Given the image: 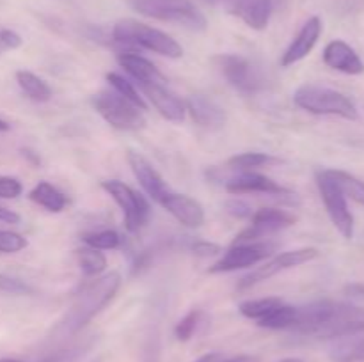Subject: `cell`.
Here are the masks:
<instances>
[{
    "instance_id": "cell-42",
    "label": "cell",
    "mask_w": 364,
    "mask_h": 362,
    "mask_svg": "<svg viewBox=\"0 0 364 362\" xmlns=\"http://www.w3.org/2000/svg\"><path fill=\"white\" fill-rule=\"evenodd\" d=\"M23 155L27 156V158L31 160V162L34 163V165H38V163H39V158H38V156H36L34 153H31V151H28V149H23Z\"/></svg>"
},
{
    "instance_id": "cell-27",
    "label": "cell",
    "mask_w": 364,
    "mask_h": 362,
    "mask_svg": "<svg viewBox=\"0 0 364 362\" xmlns=\"http://www.w3.org/2000/svg\"><path fill=\"white\" fill-rule=\"evenodd\" d=\"M77 258L82 273L85 277H98L107 268V258L98 248H80V251H77Z\"/></svg>"
},
{
    "instance_id": "cell-6",
    "label": "cell",
    "mask_w": 364,
    "mask_h": 362,
    "mask_svg": "<svg viewBox=\"0 0 364 362\" xmlns=\"http://www.w3.org/2000/svg\"><path fill=\"white\" fill-rule=\"evenodd\" d=\"M212 60L220 75L228 80V84L233 85L237 91L244 92V94L258 92L265 85L262 71L245 57L237 55V53H220Z\"/></svg>"
},
{
    "instance_id": "cell-7",
    "label": "cell",
    "mask_w": 364,
    "mask_h": 362,
    "mask_svg": "<svg viewBox=\"0 0 364 362\" xmlns=\"http://www.w3.org/2000/svg\"><path fill=\"white\" fill-rule=\"evenodd\" d=\"M316 185H318L320 197L326 204V209L329 213L331 220H333L334 227L340 231L341 236L350 240L354 236V215L348 209L347 197L338 188V185L331 180L326 169L316 172Z\"/></svg>"
},
{
    "instance_id": "cell-34",
    "label": "cell",
    "mask_w": 364,
    "mask_h": 362,
    "mask_svg": "<svg viewBox=\"0 0 364 362\" xmlns=\"http://www.w3.org/2000/svg\"><path fill=\"white\" fill-rule=\"evenodd\" d=\"M21 192L23 187L16 177L0 176V199H16Z\"/></svg>"
},
{
    "instance_id": "cell-1",
    "label": "cell",
    "mask_w": 364,
    "mask_h": 362,
    "mask_svg": "<svg viewBox=\"0 0 364 362\" xmlns=\"http://www.w3.org/2000/svg\"><path fill=\"white\" fill-rule=\"evenodd\" d=\"M119 286L121 275L117 272L105 273V275L92 280L91 284H87L75 298L73 305L57 327V332H60L63 336H71V334H77L78 330L84 329L116 297Z\"/></svg>"
},
{
    "instance_id": "cell-3",
    "label": "cell",
    "mask_w": 364,
    "mask_h": 362,
    "mask_svg": "<svg viewBox=\"0 0 364 362\" xmlns=\"http://www.w3.org/2000/svg\"><path fill=\"white\" fill-rule=\"evenodd\" d=\"M294 103L299 109L316 116H338L355 121L359 117L354 102L336 89L316 84L301 85L294 92Z\"/></svg>"
},
{
    "instance_id": "cell-28",
    "label": "cell",
    "mask_w": 364,
    "mask_h": 362,
    "mask_svg": "<svg viewBox=\"0 0 364 362\" xmlns=\"http://www.w3.org/2000/svg\"><path fill=\"white\" fill-rule=\"evenodd\" d=\"M283 304L279 297H267V298H258V300H245L238 305V311L249 319H256L259 322L262 318H265L270 311H274L276 307Z\"/></svg>"
},
{
    "instance_id": "cell-15",
    "label": "cell",
    "mask_w": 364,
    "mask_h": 362,
    "mask_svg": "<svg viewBox=\"0 0 364 362\" xmlns=\"http://www.w3.org/2000/svg\"><path fill=\"white\" fill-rule=\"evenodd\" d=\"M226 190L230 194H267V195H291L288 188L281 187L277 181L263 176V174L245 170L238 176L226 181Z\"/></svg>"
},
{
    "instance_id": "cell-22",
    "label": "cell",
    "mask_w": 364,
    "mask_h": 362,
    "mask_svg": "<svg viewBox=\"0 0 364 362\" xmlns=\"http://www.w3.org/2000/svg\"><path fill=\"white\" fill-rule=\"evenodd\" d=\"M28 199L36 204L43 206L46 212L50 213H60L68 204L66 195L60 190H57L53 185H50L48 181H39L34 188L28 194Z\"/></svg>"
},
{
    "instance_id": "cell-2",
    "label": "cell",
    "mask_w": 364,
    "mask_h": 362,
    "mask_svg": "<svg viewBox=\"0 0 364 362\" xmlns=\"http://www.w3.org/2000/svg\"><path fill=\"white\" fill-rule=\"evenodd\" d=\"M112 39L117 45L130 46V48H144L169 59H180L183 48L180 43L160 28L149 27L142 21L124 18L112 27Z\"/></svg>"
},
{
    "instance_id": "cell-16",
    "label": "cell",
    "mask_w": 364,
    "mask_h": 362,
    "mask_svg": "<svg viewBox=\"0 0 364 362\" xmlns=\"http://www.w3.org/2000/svg\"><path fill=\"white\" fill-rule=\"evenodd\" d=\"M127 158L128 163H130L135 180H137L139 185L144 188L146 194H148L153 201H162L164 195L169 192V187L166 185L164 177L156 172L155 167L137 151H128Z\"/></svg>"
},
{
    "instance_id": "cell-33",
    "label": "cell",
    "mask_w": 364,
    "mask_h": 362,
    "mask_svg": "<svg viewBox=\"0 0 364 362\" xmlns=\"http://www.w3.org/2000/svg\"><path fill=\"white\" fill-rule=\"evenodd\" d=\"M0 291H4V293H9V295L32 293L31 286H27L23 280L14 279V277H9V275H4V273H0Z\"/></svg>"
},
{
    "instance_id": "cell-21",
    "label": "cell",
    "mask_w": 364,
    "mask_h": 362,
    "mask_svg": "<svg viewBox=\"0 0 364 362\" xmlns=\"http://www.w3.org/2000/svg\"><path fill=\"white\" fill-rule=\"evenodd\" d=\"M117 62L121 67H124L128 75L135 80V84L141 82H166L164 75L160 73L159 67L148 60L146 57L139 55L134 52H123L117 55Z\"/></svg>"
},
{
    "instance_id": "cell-9",
    "label": "cell",
    "mask_w": 364,
    "mask_h": 362,
    "mask_svg": "<svg viewBox=\"0 0 364 362\" xmlns=\"http://www.w3.org/2000/svg\"><path fill=\"white\" fill-rule=\"evenodd\" d=\"M251 219V227H247V229L242 231L240 234H237L233 245L255 243V241L263 240V238L269 236V234L277 233V231L281 229H287V227L294 226V224L297 222V216L284 212V209L277 208L258 209V212L252 213Z\"/></svg>"
},
{
    "instance_id": "cell-38",
    "label": "cell",
    "mask_w": 364,
    "mask_h": 362,
    "mask_svg": "<svg viewBox=\"0 0 364 362\" xmlns=\"http://www.w3.org/2000/svg\"><path fill=\"white\" fill-rule=\"evenodd\" d=\"M0 222L4 224H20V215L9 208L0 206Z\"/></svg>"
},
{
    "instance_id": "cell-12",
    "label": "cell",
    "mask_w": 364,
    "mask_h": 362,
    "mask_svg": "<svg viewBox=\"0 0 364 362\" xmlns=\"http://www.w3.org/2000/svg\"><path fill=\"white\" fill-rule=\"evenodd\" d=\"M142 91V94L149 99L153 106L159 110L162 117H166L171 123H181L185 119V103L174 94L173 91L166 87L164 82H141L135 84Z\"/></svg>"
},
{
    "instance_id": "cell-10",
    "label": "cell",
    "mask_w": 364,
    "mask_h": 362,
    "mask_svg": "<svg viewBox=\"0 0 364 362\" xmlns=\"http://www.w3.org/2000/svg\"><path fill=\"white\" fill-rule=\"evenodd\" d=\"M316 256H318V251H316L315 247L295 248V251L283 252V254L276 256V258L270 259V261L265 263L263 266L256 268L255 272H251L249 275H245L244 279L238 283V290H247V287H252L255 284L270 279V277L276 275V273L284 272V270L295 268V266H301V265H304V263L313 261Z\"/></svg>"
},
{
    "instance_id": "cell-17",
    "label": "cell",
    "mask_w": 364,
    "mask_h": 362,
    "mask_svg": "<svg viewBox=\"0 0 364 362\" xmlns=\"http://www.w3.org/2000/svg\"><path fill=\"white\" fill-rule=\"evenodd\" d=\"M323 62L331 70H336L345 75L364 73V62L359 53L348 43L341 39H334L323 50Z\"/></svg>"
},
{
    "instance_id": "cell-43",
    "label": "cell",
    "mask_w": 364,
    "mask_h": 362,
    "mask_svg": "<svg viewBox=\"0 0 364 362\" xmlns=\"http://www.w3.org/2000/svg\"><path fill=\"white\" fill-rule=\"evenodd\" d=\"M9 128H11V126L6 123V121L0 119V131H7V130H9Z\"/></svg>"
},
{
    "instance_id": "cell-8",
    "label": "cell",
    "mask_w": 364,
    "mask_h": 362,
    "mask_svg": "<svg viewBox=\"0 0 364 362\" xmlns=\"http://www.w3.org/2000/svg\"><path fill=\"white\" fill-rule=\"evenodd\" d=\"M102 188L117 202L124 213V226L130 233H137L149 216V204L141 194L132 187L124 185L119 180H107L102 183Z\"/></svg>"
},
{
    "instance_id": "cell-26",
    "label": "cell",
    "mask_w": 364,
    "mask_h": 362,
    "mask_svg": "<svg viewBox=\"0 0 364 362\" xmlns=\"http://www.w3.org/2000/svg\"><path fill=\"white\" fill-rule=\"evenodd\" d=\"M105 78H107V82L110 84V87H112L117 94H121L123 98H127L128 102L134 103V105L137 106V109H141L142 112H144V110H148V105H146L144 98L139 94L137 87H135V85L132 84L128 78H124L123 75L116 73V71H110V73H107Z\"/></svg>"
},
{
    "instance_id": "cell-45",
    "label": "cell",
    "mask_w": 364,
    "mask_h": 362,
    "mask_svg": "<svg viewBox=\"0 0 364 362\" xmlns=\"http://www.w3.org/2000/svg\"><path fill=\"white\" fill-rule=\"evenodd\" d=\"M0 362H21L18 358H0Z\"/></svg>"
},
{
    "instance_id": "cell-23",
    "label": "cell",
    "mask_w": 364,
    "mask_h": 362,
    "mask_svg": "<svg viewBox=\"0 0 364 362\" xmlns=\"http://www.w3.org/2000/svg\"><path fill=\"white\" fill-rule=\"evenodd\" d=\"M16 82L20 85L21 91L27 94V98H31L32 102L45 103L52 98V89L46 84L43 78H39L38 75H34L32 71L20 70L16 71Z\"/></svg>"
},
{
    "instance_id": "cell-11",
    "label": "cell",
    "mask_w": 364,
    "mask_h": 362,
    "mask_svg": "<svg viewBox=\"0 0 364 362\" xmlns=\"http://www.w3.org/2000/svg\"><path fill=\"white\" fill-rule=\"evenodd\" d=\"M276 245L274 243H238L233 245L223 258L217 263H213L210 266V273H226V272H235V270L240 268H249V266H255L258 263H262L263 259H267L270 256V252L274 251Z\"/></svg>"
},
{
    "instance_id": "cell-29",
    "label": "cell",
    "mask_w": 364,
    "mask_h": 362,
    "mask_svg": "<svg viewBox=\"0 0 364 362\" xmlns=\"http://www.w3.org/2000/svg\"><path fill=\"white\" fill-rule=\"evenodd\" d=\"M279 160L274 158V156L267 155V153H242V155L231 156L228 160V167L233 170H252L258 169V167L263 165H272V163H277Z\"/></svg>"
},
{
    "instance_id": "cell-44",
    "label": "cell",
    "mask_w": 364,
    "mask_h": 362,
    "mask_svg": "<svg viewBox=\"0 0 364 362\" xmlns=\"http://www.w3.org/2000/svg\"><path fill=\"white\" fill-rule=\"evenodd\" d=\"M279 362H306V361H302V358H297V357H290V358H283V361Z\"/></svg>"
},
{
    "instance_id": "cell-31",
    "label": "cell",
    "mask_w": 364,
    "mask_h": 362,
    "mask_svg": "<svg viewBox=\"0 0 364 362\" xmlns=\"http://www.w3.org/2000/svg\"><path fill=\"white\" fill-rule=\"evenodd\" d=\"M203 312L198 311V309H192L188 314H185L180 322L176 323L174 327V336H176L178 341H188L192 339L196 332H198L199 325H201V318H203Z\"/></svg>"
},
{
    "instance_id": "cell-47",
    "label": "cell",
    "mask_w": 364,
    "mask_h": 362,
    "mask_svg": "<svg viewBox=\"0 0 364 362\" xmlns=\"http://www.w3.org/2000/svg\"><path fill=\"white\" fill-rule=\"evenodd\" d=\"M361 362H364V361H361Z\"/></svg>"
},
{
    "instance_id": "cell-24",
    "label": "cell",
    "mask_w": 364,
    "mask_h": 362,
    "mask_svg": "<svg viewBox=\"0 0 364 362\" xmlns=\"http://www.w3.org/2000/svg\"><path fill=\"white\" fill-rule=\"evenodd\" d=\"M327 174L331 176V180L338 185L341 192H343L345 197L352 199L358 204L364 206V181L359 180V177L352 176L347 170L340 169H326Z\"/></svg>"
},
{
    "instance_id": "cell-30",
    "label": "cell",
    "mask_w": 364,
    "mask_h": 362,
    "mask_svg": "<svg viewBox=\"0 0 364 362\" xmlns=\"http://www.w3.org/2000/svg\"><path fill=\"white\" fill-rule=\"evenodd\" d=\"M85 245L91 248H98V251H109V248H117L121 245V236L112 229L95 231V233H87L82 236Z\"/></svg>"
},
{
    "instance_id": "cell-41",
    "label": "cell",
    "mask_w": 364,
    "mask_h": 362,
    "mask_svg": "<svg viewBox=\"0 0 364 362\" xmlns=\"http://www.w3.org/2000/svg\"><path fill=\"white\" fill-rule=\"evenodd\" d=\"M223 362H256V358L249 357V355H240V357H233V358H224Z\"/></svg>"
},
{
    "instance_id": "cell-40",
    "label": "cell",
    "mask_w": 364,
    "mask_h": 362,
    "mask_svg": "<svg viewBox=\"0 0 364 362\" xmlns=\"http://www.w3.org/2000/svg\"><path fill=\"white\" fill-rule=\"evenodd\" d=\"M223 361H224L223 353H208V355H203V357H199L196 362H223Z\"/></svg>"
},
{
    "instance_id": "cell-37",
    "label": "cell",
    "mask_w": 364,
    "mask_h": 362,
    "mask_svg": "<svg viewBox=\"0 0 364 362\" xmlns=\"http://www.w3.org/2000/svg\"><path fill=\"white\" fill-rule=\"evenodd\" d=\"M226 208H228V212L231 213V215L240 216V219H244V216L252 215L251 206L245 204L244 201H237V199H235V201H230V202H228Z\"/></svg>"
},
{
    "instance_id": "cell-20",
    "label": "cell",
    "mask_w": 364,
    "mask_h": 362,
    "mask_svg": "<svg viewBox=\"0 0 364 362\" xmlns=\"http://www.w3.org/2000/svg\"><path fill=\"white\" fill-rule=\"evenodd\" d=\"M329 358L333 362L364 361V329L331 339Z\"/></svg>"
},
{
    "instance_id": "cell-46",
    "label": "cell",
    "mask_w": 364,
    "mask_h": 362,
    "mask_svg": "<svg viewBox=\"0 0 364 362\" xmlns=\"http://www.w3.org/2000/svg\"><path fill=\"white\" fill-rule=\"evenodd\" d=\"M206 4H219V2H226V0H203Z\"/></svg>"
},
{
    "instance_id": "cell-39",
    "label": "cell",
    "mask_w": 364,
    "mask_h": 362,
    "mask_svg": "<svg viewBox=\"0 0 364 362\" xmlns=\"http://www.w3.org/2000/svg\"><path fill=\"white\" fill-rule=\"evenodd\" d=\"M347 293L350 295V297L364 298V286L363 284H352V286L347 287Z\"/></svg>"
},
{
    "instance_id": "cell-18",
    "label": "cell",
    "mask_w": 364,
    "mask_h": 362,
    "mask_svg": "<svg viewBox=\"0 0 364 362\" xmlns=\"http://www.w3.org/2000/svg\"><path fill=\"white\" fill-rule=\"evenodd\" d=\"M274 0H233L231 13L240 18L247 27L263 31L272 16Z\"/></svg>"
},
{
    "instance_id": "cell-19",
    "label": "cell",
    "mask_w": 364,
    "mask_h": 362,
    "mask_svg": "<svg viewBox=\"0 0 364 362\" xmlns=\"http://www.w3.org/2000/svg\"><path fill=\"white\" fill-rule=\"evenodd\" d=\"M185 109L192 116V119L205 128H220L226 123V112L220 105H217L213 99L206 98L203 94L188 96L185 102Z\"/></svg>"
},
{
    "instance_id": "cell-5",
    "label": "cell",
    "mask_w": 364,
    "mask_h": 362,
    "mask_svg": "<svg viewBox=\"0 0 364 362\" xmlns=\"http://www.w3.org/2000/svg\"><path fill=\"white\" fill-rule=\"evenodd\" d=\"M92 106L96 112L110 124L123 131H137L146 126V117L141 109L117 94L114 89L110 91H100L92 94L91 98Z\"/></svg>"
},
{
    "instance_id": "cell-32",
    "label": "cell",
    "mask_w": 364,
    "mask_h": 362,
    "mask_svg": "<svg viewBox=\"0 0 364 362\" xmlns=\"http://www.w3.org/2000/svg\"><path fill=\"white\" fill-rule=\"evenodd\" d=\"M28 245L21 234L14 233V231H4L0 229V252L4 254H16V252L23 251Z\"/></svg>"
},
{
    "instance_id": "cell-25",
    "label": "cell",
    "mask_w": 364,
    "mask_h": 362,
    "mask_svg": "<svg viewBox=\"0 0 364 362\" xmlns=\"http://www.w3.org/2000/svg\"><path fill=\"white\" fill-rule=\"evenodd\" d=\"M295 318H297V307L294 305L283 304L279 307H276L274 311H270L265 318H262L258 322V327L269 330H291L294 327Z\"/></svg>"
},
{
    "instance_id": "cell-36",
    "label": "cell",
    "mask_w": 364,
    "mask_h": 362,
    "mask_svg": "<svg viewBox=\"0 0 364 362\" xmlns=\"http://www.w3.org/2000/svg\"><path fill=\"white\" fill-rule=\"evenodd\" d=\"M192 251H194L196 256H201V258H208V256L219 254L223 248H220V245L212 243V241H196V243L192 245Z\"/></svg>"
},
{
    "instance_id": "cell-14",
    "label": "cell",
    "mask_w": 364,
    "mask_h": 362,
    "mask_svg": "<svg viewBox=\"0 0 364 362\" xmlns=\"http://www.w3.org/2000/svg\"><path fill=\"white\" fill-rule=\"evenodd\" d=\"M159 204L164 209H167L178 222L187 227H192V229L201 227L205 224V209L191 195L174 194V192L169 190Z\"/></svg>"
},
{
    "instance_id": "cell-4",
    "label": "cell",
    "mask_w": 364,
    "mask_h": 362,
    "mask_svg": "<svg viewBox=\"0 0 364 362\" xmlns=\"http://www.w3.org/2000/svg\"><path fill=\"white\" fill-rule=\"evenodd\" d=\"M130 7L142 16L181 25L188 31H205L206 18L192 0H128Z\"/></svg>"
},
{
    "instance_id": "cell-35",
    "label": "cell",
    "mask_w": 364,
    "mask_h": 362,
    "mask_svg": "<svg viewBox=\"0 0 364 362\" xmlns=\"http://www.w3.org/2000/svg\"><path fill=\"white\" fill-rule=\"evenodd\" d=\"M21 46L20 34H16L11 28H0V53L7 50H16Z\"/></svg>"
},
{
    "instance_id": "cell-13",
    "label": "cell",
    "mask_w": 364,
    "mask_h": 362,
    "mask_svg": "<svg viewBox=\"0 0 364 362\" xmlns=\"http://www.w3.org/2000/svg\"><path fill=\"white\" fill-rule=\"evenodd\" d=\"M322 31L323 23L322 20H320V16L309 18V20L302 25L299 34L294 38V41L290 43V46L284 50L283 57H281V66L290 67L294 66L295 62H299V60L306 59V57L313 52L316 43H318Z\"/></svg>"
}]
</instances>
